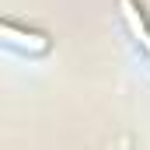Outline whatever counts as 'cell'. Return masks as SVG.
<instances>
[{
  "label": "cell",
  "instance_id": "cell-1",
  "mask_svg": "<svg viewBox=\"0 0 150 150\" xmlns=\"http://www.w3.org/2000/svg\"><path fill=\"white\" fill-rule=\"evenodd\" d=\"M115 21L129 42V49L150 70V14L143 7V0H115Z\"/></svg>",
  "mask_w": 150,
  "mask_h": 150
},
{
  "label": "cell",
  "instance_id": "cell-2",
  "mask_svg": "<svg viewBox=\"0 0 150 150\" xmlns=\"http://www.w3.org/2000/svg\"><path fill=\"white\" fill-rule=\"evenodd\" d=\"M0 42H4L7 52H18L25 59H42V56L52 52V35L45 28L14 21V18H4L0 21Z\"/></svg>",
  "mask_w": 150,
  "mask_h": 150
}]
</instances>
